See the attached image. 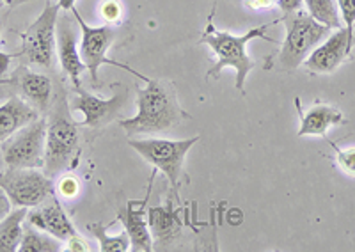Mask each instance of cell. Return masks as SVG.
Returning a JSON list of instances; mask_svg holds the SVG:
<instances>
[{"instance_id": "cell-1", "label": "cell", "mask_w": 355, "mask_h": 252, "mask_svg": "<svg viewBox=\"0 0 355 252\" xmlns=\"http://www.w3.org/2000/svg\"><path fill=\"white\" fill-rule=\"evenodd\" d=\"M137 114L133 118L119 121L130 137L166 134L190 118L180 107L174 87L166 80L150 78L144 89L137 87Z\"/></svg>"}, {"instance_id": "cell-2", "label": "cell", "mask_w": 355, "mask_h": 252, "mask_svg": "<svg viewBox=\"0 0 355 252\" xmlns=\"http://www.w3.org/2000/svg\"><path fill=\"white\" fill-rule=\"evenodd\" d=\"M214 11L208 17V21H206V27L202 30V36L199 39V45H208L217 55V62L208 69L206 73V78H217L218 73H220L224 68H233L236 71V80H234V87L239 91H243L245 87L247 75L252 68H254V61L249 57L247 53V45L250 43V39H256V37H263L268 43H275L274 37L266 36L265 30L272 25L279 24V20L270 21V24L259 25V27H254V29H249L242 36H234V34L227 33V30H218L215 29L214 25Z\"/></svg>"}, {"instance_id": "cell-3", "label": "cell", "mask_w": 355, "mask_h": 252, "mask_svg": "<svg viewBox=\"0 0 355 252\" xmlns=\"http://www.w3.org/2000/svg\"><path fill=\"white\" fill-rule=\"evenodd\" d=\"M46 153L44 172L53 178L71 169L80 153V125L71 118L66 93H59L46 112Z\"/></svg>"}, {"instance_id": "cell-4", "label": "cell", "mask_w": 355, "mask_h": 252, "mask_svg": "<svg viewBox=\"0 0 355 252\" xmlns=\"http://www.w3.org/2000/svg\"><path fill=\"white\" fill-rule=\"evenodd\" d=\"M286 25V37L277 52L275 68L283 71H295L304 64L309 53L331 34V27L320 24L306 11L284 15L281 18Z\"/></svg>"}, {"instance_id": "cell-5", "label": "cell", "mask_w": 355, "mask_h": 252, "mask_svg": "<svg viewBox=\"0 0 355 252\" xmlns=\"http://www.w3.org/2000/svg\"><path fill=\"white\" fill-rule=\"evenodd\" d=\"M199 135L192 138H182V141H169V138H130L128 144L135 150L148 163L166 174L169 179L171 188L178 192L180 178L183 172L185 156L192 146L199 141Z\"/></svg>"}, {"instance_id": "cell-6", "label": "cell", "mask_w": 355, "mask_h": 252, "mask_svg": "<svg viewBox=\"0 0 355 252\" xmlns=\"http://www.w3.org/2000/svg\"><path fill=\"white\" fill-rule=\"evenodd\" d=\"M59 4L46 2L36 21L28 25L24 33H20L21 50L18 52L20 57L25 59L27 64L53 68L57 53V20H59Z\"/></svg>"}, {"instance_id": "cell-7", "label": "cell", "mask_w": 355, "mask_h": 252, "mask_svg": "<svg viewBox=\"0 0 355 252\" xmlns=\"http://www.w3.org/2000/svg\"><path fill=\"white\" fill-rule=\"evenodd\" d=\"M73 17L77 20L78 27H80V34H82V39H80V57L84 61V64L87 66V71L91 73V80H93V86L94 89H98V69L101 68L103 64H110V66H116V68H121L128 73L135 75L139 80H144L148 82L150 78L141 75L139 71H135L133 68H130L128 64L125 62H117L114 59L107 57V52L109 48L112 46V43L116 41L117 37V29L112 27V25H100V27H91V25L85 24L84 18L80 17V12L77 9L73 8L71 9Z\"/></svg>"}, {"instance_id": "cell-8", "label": "cell", "mask_w": 355, "mask_h": 252, "mask_svg": "<svg viewBox=\"0 0 355 252\" xmlns=\"http://www.w3.org/2000/svg\"><path fill=\"white\" fill-rule=\"evenodd\" d=\"M0 151L8 167H44L46 153V118H37L28 125L21 126L4 143H0Z\"/></svg>"}, {"instance_id": "cell-9", "label": "cell", "mask_w": 355, "mask_h": 252, "mask_svg": "<svg viewBox=\"0 0 355 252\" xmlns=\"http://www.w3.org/2000/svg\"><path fill=\"white\" fill-rule=\"evenodd\" d=\"M0 187L17 208H34L53 194V181L36 167H8L0 172Z\"/></svg>"}, {"instance_id": "cell-10", "label": "cell", "mask_w": 355, "mask_h": 252, "mask_svg": "<svg viewBox=\"0 0 355 252\" xmlns=\"http://www.w3.org/2000/svg\"><path fill=\"white\" fill-rule=\"evenodd\" d=\"M110 89H112V96L109 100H103V98L87 93L82 86L75 87L77 98L73 102V110H78L84 114V119L78 123L80 128L87 126L93 130H100L109 123H112L114 119L119 118L123 107L128 102V87L125 84L116 82Z\"/></svg>"}, {"instance_id": "cell-11", "label": "cell", "mask_w": 355, "mask_h": 252, "mask_svg": "<svg viewBox=\"0 0 355 252\" xmlns=\"http://www.w3.org/2000/svg\"><path fill=\"white\" fill-rule=\"evenodd\" d=\"M355 45V33L348 27H339L309 53L304 68L315 75H331L347 61H350Z\"/></svg>"}, {"instance_id": "cell-12", "label": "cell", "mask_w": 355, "mask_h": 252, "mask_svg": "<svg viewBox=\"0 0 355 252\" xmlns=\"http://www.w3.org/2000/svg\"><path fill=\"white\" fill-rule=\"evenodd\" d=\"M176 190L167 197L164 206L148 208V224L153 236V251H169L182 240L183 222L180 212L174 206Z\"/></svg>"}, {"instance_id": "cell-13", "label": "cell", "mask_w": 355, "mask_h": 252, "mask_svg": "<svg viewBox=\"0 0 355 252\" xmlns=\"http://www.w3.org/2000/svg\"><path fill=\"white\" fill-rule=\"evenodd\" d=\"M25 222L55 236L61 242L69 240L73 235H77V229L73 226L71 219L66 213L61 201L57 199V195L52 194L44 203L37 204L34 208H28L27 219Z\"/></svg>"}, {"instance_id": "cell-14", "label": "cell", "mask_w": 355, "mask_h": 252, "mask_svg": "<svg viewBox=\"0 0 355 252\" xmlns=\"http://www.w3.org/2000/svg\"><path fill=\"white\" fill-rule=\"evenodd\" d=\"M77 20L73 21L69 17H61L57 20V57L61 62V68L69 80L73 82V87L82 86V73L87 66L84 64L80 57V48L77 43Z\"/></svg>"}, {"instance_id": "cell-15", "label": "cell", "mask_w": 355, "mask_h": 252, "mask_svg": "<svg viewBox=\"0 0 355 252\" xmlns=\"http://www.w3.org/2000/svg\"><path fill=\"white\" fill-rule=\"evenodd\" d=\"M11 87L20 91L25 102L31 103L41 116L46 114L52 107L53 84L52 78L44 73H36L27 64L18 66L11 75Z\"/></svg>"}, {"instance_id": "cell-16", "label": "cell", "mask_w": 355, "mask_h": 252, "mask_svg": "<svg viewBox=\"0 0 355 252\" xmlns=\"http://www.w3.org/2000/svg\"><path fill=\"white\" fill-rule=\"evenodd\" d=\"M151 192V188H150ZM150 192L146 199L128 201L125 208L117 212V220L125 226V231L130 236V251L133 252H151L153 251V236L148 224V210H146V201L150 199Z\"/></svg>"}, {"instance_id": "cell-17", "label": "cell", "mask_w": 355, "mask_h": 252, "mask_svg": "<svg viewBox=\"0 0 355 252\" xmlns=\"http://www.w3.org/2000/svg\"><path fill=\"white\" fill-rule=\"evenodd\" d=\"M295 102H297V109H299L300 114L299 137H306V135L327 137V132L331 130L332 126H339L347 123V118H345L343 112L338 107L318 102L307 110H302L299 98Z\"/></svg>"}, {"instance_id": "cell-18", "label": "cell", "mask_w": 355, "mask_h": 252, "mask_svg": "<svg viewBox=\"0 0 355 252\" xmlns=\"http://www.w3.org/2000/svg\"><path fill=\"white\" fill-rule=\"evenodd\" d=\"M41 114L31 103H27L21 96L8 98L0 105V143L11 137L21 126L36 121Z\"/></svg>"}, {"instance_id": "cell-19", "label": "cell", "mask_w": 355, "mask_h": 252, "mask_svg": "<svg viewBox=\"0 0 355 252\" xmlns=\"http://www.w3.org/2000/svg\"><path fill=\"white\" fill-rule=\"evenodd\" d=\"M28 208H17L0 220V252H17L24 236Z\"/></svg>"}, {"instance_id": "cell-20", "label": "cell", "mask_w": 355, "mask_h": 252, "mask_svg": "<svg viewBox=\"0 0 355 252\" xmlns=\"http://www.w3.org/2000/svg\"><path fill=\"white\" fill-rule=\"evenodd\" d=\"M62 251V245L59 238L49 235L34 228L31 224L24 226V236L18 252H59Z\"/></svg>"}, {"instance_id": "cell-21", "label": "cell", "mask_w": 355, "mask_h": 252, "mask_svg": "<svg viewBox=\"0 0 355 252\" xmlns=\"http://www.w3.org/2000/svg\"><path fill=\"white\" fill-rule=\"evenodd\" d=\"M87 231L96 238L101 252H126L132 249L130 247V236L126 231L117 236H110L105 226L100 222L87 224Z\"/></svg>"}, {"instance_id": "cell-22", "label": "cell", "mask_w": 355, "mask_h": 252, "mask_svg": "<svg viewBox=\"0 0 355 252\" xmlns=\"http://www.w3.org/2000/svg\"><path fill=\"white\" fill-rule=\"evenodd\" d=\"M304 4H306L307 12L320 24L327 25L331 29L341 27V17H339L336 0H304Z\"/></svg>"}, {"instance_id": "cell-23", "label": "cell", "mask_w": 355, "mask_h": 252, "mask_svg": "<svg viewBox=\"0 0 355 252\" xmlns=\"http://www.w3.org/2000/svg\"><path fill=\"white\" fill-rule=\"evenodd\" d=\"M332 150L336 151V162L341 167V171L348 176H355V146L348 147V150H339L338 144L329 141Z\"/></svg>"}, {"instance_id": "cell-24", "label": "cell", "mask_w": 355, "mask_h": 252, "mask_svg": "<svg viewBox=\"0 0 355 252\" xmlns=\"http://www.w3.org/2000/svg\"><path fill=\"white\" fill-rule=\"evenodd\" d=\"M78 190H80V183H78V179L71 174H66L59 179V183H57V192L61 195L62 199H73V197H77Z\"/></svg>"}, {"instance_id": "cell-25", "label": "cell", "mask_w": 355, "mask_h": 252, "mask_svg": "<svg viewBox=\"0 0 355 252\" xmlns=\"http://www.w3.org/2000/svg\"><path fill=\"white\" fill-rule=\"evenodd\" d=\"M338 4L339 17L341 21H345L348 29H354L355 25V0H336Z\"/></svg>"}, {"instance_id": "cell-26", "label": "cell", "mask_w": 355, "mask_h": 252, "mask_svg": "<svg viewBox=\"0 0 355 252\" xmlns=\"http://www.w3.org/2000/svg\"><path fill=\"white\" fill-rule=\"evenodd\" d=\"M100 12H101V17L105 18L107 24H114V21H117L119 18H121L123 8L117 0H105V2L101 4Z\"/></svg>"}, {"instance_id": "cell-27", "label": "cell", "mask_w": 355, "mask_h": 252, "mask_svg": "<svg viewBox=\"0 0 355 252\" xmlns=\"http://www.w3.org/2000/svg\"><path fill=\"white\" fill-rule=\"evenodd\" d=\"M66 251H71V252H87V251H91V249H89V245H87V242L84 240V238H82L80 235H73L71 238H69V240H66Z\"/></svg>"}, {"instance_id": "cell-28", "label": "cell", "mask_w": 355, "mask_h": 252, "mask_svg": "<svg viewBox=\"0 0 355 252\" xmlns=\"http://www.w3.org/2000/svg\"><path fill=\"white\" fill-rule=\"evenodd\" d=\"M277 4L284 17V15H291V12L300 11L304 6V0H277Z\"/></svg>"}, {"instance_id": "cell-29", "label": "cell", "mask_w": 355, "mask_h": 252, "mask_svg": "<svg viewBox=\"0 0 355 252\" xmlns=\"http://www.w3.org/2000/svg\"><path fill=\"white\" fill-rule=\"evenodd\" d=\"M18 53H6L0 50V77H4L8 73L9 66H11V59L17 57Z\"/></svg>"}, {"instance_id": "cell-30", "label": "cell", "mask_w": 355, "mask_h": 252, "mask_svg": "<svg viewBox=\"0 0 355 252\" xmlns=\"http://www.w3.org/2000/svg\"><path fill=\"white\" fill-rule=\"evenodd\" d=\"M9 212H11V201H9L8 194L0 187V220L4 219Z\"/></svg>"}, {"instance_id": "cell-31", "label": "cell", "mask_w": 355, "mask_h": 252, "mask_svg": "<svg viewBox=\"0 0 355 252\" xmlns=\"http://www.w3.org/2000/svg\"><path fill=\"white\" fill-rule=\"evenodd\" d=\"M27 2H37V0H0V6L2 8H17V6H21V4H27Z\"/></svg>"}, {"instance_id": "cell-32", "label": "cell", "mask_w": 355, "mask_h": 252, "mask_svg": "<svg viewBox=\"0 0 355 252\" xmlns=\"http://www.w3.org/2000/svg\"><path fill=\"white\" fill-rule=\"evenodd\" d=\"M75 2H77V0H59V8L61 9H69V11H71L73 8H75Z\"/></svg>"}, {"instance_id": "cell-33", "label": "cell", "mask_w": 355, "mask_h": 252, "mask_svg": "<svg viewBox=\"0 0 355 252\" xmlns=\"http://www.w3.org/2000/svg\"><path fill=\"white\" fill-rule=\"evenodd\" d=\"M0 86H11V77H9V78H0Z\"/></svg>"}, {"instance_id": "cell-34", "label": "cell", "mask_w": 355, "mask_h": 252, "mask_svg": "<svg viewBox=\"0 0 355 252\" xmlns=\"http://www.w3.org/2000/svg\"><path fill=\"white\" fill-rule=\"evenodd\" d=\"M46 2H50V0H46Z\"/></svg>"}]
</instances>
